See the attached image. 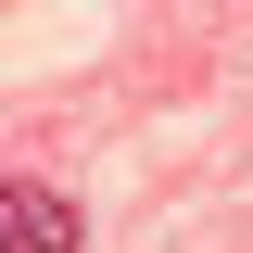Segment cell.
Wrapping results in <instances>:
<instances>
[{
    "mask_svg": "<svg viewBox=\"0 0 253 253\" xmlns=\"http://www.w3.org/2000/svg\"><path fill=\"white\" fill-rule=\"evenodd\" d=\"M89 228H76V203L38 177H0V253H76Z\"/></svg>",
    "mask_w": 253,
    "mask_h": 253,
    "instance_id": "cell-1",
    "label": "cell"
}]
</instances>
